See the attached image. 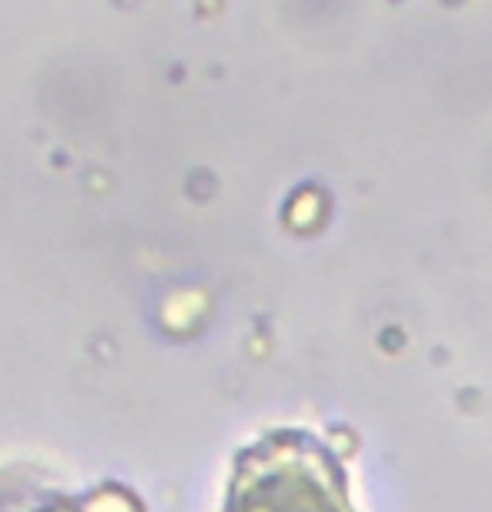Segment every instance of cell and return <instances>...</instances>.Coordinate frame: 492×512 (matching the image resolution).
I'll use <instances>...</instances> for the list:
<instances>
[{
  "label": "cell",
  "instance_id": "6da1fadb",
  "mask_svg": "<svg viewBox=\"0 0 492 512\" xmlns=\"http://www.w3.org/2000/svg\"><path fill=\"white\" fill-rule=\"evenodd\" d=\"M225 512H355L345 459L315 432H265L231 466Z\"/></svg>",
  "mask_w": 492,
  "mask_h": 512
},
{
  "label": "cell",
  "instance_id": "7a4b0ae2",
  "mask_svg": "<svg viewBox=\"0 0 492 512\" xmlns=\"http://www.w3.org/2000/svg\"><path fill=\"white\" fill-rule=\"evenodd\" d=\"M0 512H84L71 496L54 492H0Z\"/></svg>",
  "mask_w": 492,
  "mask_h": 512
}]
</instances>
